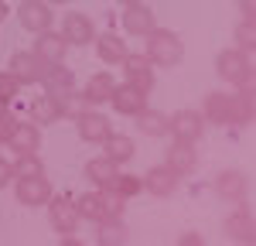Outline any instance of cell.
I'll use <instances>...</instances> for the list:
<instances>
[{
	"label": "cell",
	"mask_w": 256,
	"mask_h": 246,
	"mask_svg": "<svg viewBox=\"0 0 256 246\" xmlns=\"http://www.w3.org/2000/svg\"><path fill=\"white\" fill-rule=\"evenodd\" d=\"M48 222H52V229L55 232H62V236H72L76 229H79V208H76V202L68 198V195H52L48 198Z\"/></svg>",
	"instance_id": "277c9868"
},
{
	"label": "cell",
	"mask_w": 256,
	"mask_h": 246,
	"mask_svg": "<svg viewBox=\"0 0 256 246\" xmlns=\"http://www.w3.org/2000/svg\"><path fill=\"white\" fill-rule=\"evenodd\" d=\"M48 7H58V4H68V0H44Z\"/></svg>",
	"instance_id": "60d3db41"
},
{
	"label": "cell",
	"mask_w": 256,
	"mask_h": 246,
	"mask_svg": "<svg viewBox=\"0 0 256 246\" xmlns=\"http://www.w3.org/2000/svg\"><path fill=\"white\" fill-rule=\"evenodd\" d=\"M28 113H31V123L44 126V123H55V120H58L62 113H65V106H62L52 92H44V96H34V100H31V110H28Z\"/></svg>",
	"instance_id": "484cf974"
},
{
	"label": "cell",
	"mask_w": 256,
	"mask_h": 246,
	"mask_svg": "<svg viewBox=\"0 0 256 246\" xmlns=\"http://www.w3.org/2000/svg\"><path fill=\"white\" fill-rule=\"evenodd\" d=\"M239 14H242V20L253 24L256 20V0H239Z\"/></svg>",
	"instance_id": "e575fe53"
},
{
	"label": "cell",
	"mask_w": 256,
	"mask_h": 246,
	"mask_svg": "<svg viewBox=\"0 0 256 246\" xmlns=\"http://www.w3.org/2000/svg\"><path fill=\"white\" fill-rule=\"evenodd\" d=\"M134 120H137V126H140V134H144V137H168V113L144 106Z\"/></svg>",
	"instance_id": "4316f807"
},
{
	"label": "cell",
	"mask_w": 256,
	"mask_h": 246,
	"mask_svg": "<svg viewBox=\"0 0 256 246\" xmlns=\"http://www.w3.org/2000/svg\"><path fill=\"white\" fill-rule=\"evenodd\" d=\"M253 116H256V100H253V79H250L239 86L236 96H229V123L246 126V123H253Z\"/></svg>",
	"instance_id": "9a60e30c"
},
{
	"label": "cell",
	"mask_w": 256,
	"mask_h": 246,
	"mask_svg": "<svg viewBox=\"0 0 256 246\" xmlns=\"http://www.w3.org/2000/svg\"><path fill=\"white\" fill-rule=\"evenodd\" d=\"M123 65V76H126V86H134V89H140L144 96H150V89H154V65H150V58L147 55H126V58L120 62Z\"/></svg>",
	"instance_id": "ba28073f"
},
{
	"label": "cell",
	"mask_w": 256,
	"mask_h": 246,
	"mask_svg": "<svg viewBox=\"0 0 256 246\" xmlns=\"http://www.w3.org/2000/svg\"><path fill=\"white\" fill-rule=\"evenodd\" d=\"M110 192H116L120 198H134V195H140V192H144V178H140V174H123V171H120Z\"/></svg>",
	"instance_id": "f546056e"
},
{
	"label": "cell",
	"mask_w": 256,
	"mask_h": 246,
	"mask_svg": "<svg viewBox=\"0 0 256 246\" xmlns=\"http://www.w3.org/2000/svg\"><path fill=\"white\" fill-rule=\"evenodd\" d=\"M178 182H181L178 171H171L168 164H158V168H150L144 174V192H150L154 198H168V195L178 192Z\"/></svg>",
	"instance_id": "5bb4252c"
},
{
	"label": "cell",
	"mask_w": 256,
	"mask_h": 246,
	"mask_svg": "<svg viewBox=\"0 0 256 246\" xmlns=\"http://www.w3.org/2000/svg\"><path fill=\"white\" fill-rule=\"evenodd\" d=\"M202 116H205V123L226 126L229 123V96L226 92H208L205 96V106H202Z\"/></svg>",
	"instance_id": "83f0119b"
},
{
	"label": "cell",
	"mask_w": 256,
	"mask_h": 246,
	"mask_svg": "<svg viewBox=\"0 0 256 246\" xmlns=\"http://www.w3.org/2000/svg\"><path fill=\"white\" fill-rule=\"evenodd\" d=\"M14 126H18V116L14 113H0V140H10V134H14Z\"/></svg>",
	"instance_id": "836d02e7"
},
{
	"label": "cell",
	"mask_w": 256,
	"mask_h": 246,
	"mask_svg": "<svg viewBox=\"0 0 256 246\" xmlns=\"http://www.w3.org/2000/svg\"><path fill=\"white\" fill-rule=\"evenodd\" d=\"M76 130H79V137L86 144H102L110 134H113V123L106 113H99V110H86L76 116Z\"/></svg>",
	"instance_id": "8fae6325"
},
{
	"label": "cell",
	"mask_w": 256,
	"mask_h": 246,
	"mask_svg": "<svg viewBox=\"0 0 256 246\" xmlns=\"http://www.w3.org/2000/svg\"><path fill=\"white\" fill-rule=\"evenodd\" d=\"M154 28H158V24H154V10H150L147 4H134V7L123 10V31H126V34L147 38Z\"/></svg>",
	"instance_id": "2e32d148"
},
{
	"label": "cell",
	"mask_w": 256,
	"mask_h": 246,
	"mask_svg": "<svg viewBox=\"0 0 256 246\" xmlns=\"http://www.w3.org/2000/svg\"><path fill=\"white\" fill-rule=\"evenodd\" d=\"M253 48H256V31H253V24H250V20H242V24L236 28V52L253 55Z\"/></svg>",
	"instance_id": "1f68e13d"
},
{
	"label": "cell",
	"mask_w": 256,
	"mask_h": 246,
	"mask_svg": "<svg viewBox=\"0 0 256 246\" xmlns=\"http://www.w3.org/2000/svg\"><path fill=\"white\" fill-rule=\"evenodd\" d=\"M120 174V164H113L110 158H92V161H86V178L96 184L99 192H110L113 182H116Z\"/></svg>",
	"instance_id": "603a6c76"
},
{
	"label": "cell",
	"mask_w": 256,
	"mask_h": 246,
	"mask_svg": "<svg viewBox=\"0 0 256 246\" xmlns=\"http://www.w3.org/2000/svg\"><path fill=\"white\" fill-rule=\"evenodd\" d=\"M178 246H205V236L202 232H181Z\"/></svg>",
	"instance_id": "d590c367"
},
{
	"label": "cell",
	"mask_w": 256,
	"mask_h": 246,
	"mask_svg": "<svg viewBox=\"0 0 256 246\" xmlns=\"http://www.w3.org/2000/svg\"><path fill=\"white\" fill-rule=\"evenodd\" d=\"M10 182H14V168H10V164L0 158V192H4V188H7Z\"/></svg>",
	"instance_id": "8d00e7d4"
},
{
	"label": "cell",
	"mask_w": 256,
	"mask_h": 246,
	"mask_svg": "<svg viewBox=\"0 0 256 246\" xmlns=\"http://www.w3.org/2000/svg\"><path fill=\"white\" fill-rule=\"evenodd\" d=\"M168 134L174 140H188V144H198L202 134H205V116L198 110H178L168 116Z\"/></svg>",
	"instance_id": "8992f818"
},
{
	"label": "cell",
	"mask_w": 256,
	"mask_h": 246,
	"mask_svg": "<svg viewBox=\"0 0 256 246\" xmlns=\"http://www.w3.org/2000/svg\"><path fill=\"white\" fill-rule=\"evenodd\" d=\"M7 14H10V10H7V4L0 0V24H4V18H7Z\"/></svg>",
	"instance_id": "f35d334b"
},
{
	"label": "cell",
	"mask_w": 256,
	"mask_h": 246,
	"mask_svg": "<svg viewBox=\"0 0 256 246\" xmlns=\"http://www.w3.org/2000/svg\"><path fill=\"white\" fill-rule=\"evenodd\" d=\"M123 205L126 198H120L116 192H89L82 195L76 208H79V219H89V222H102V219H123Z\"/></svg>",
	"instance_id": "7a4b0ae2"
},
{
	"label": "cell",
	"mask_w": 256,
	"mask_h": 246,
	"mask_svg": "<svg viewBox=\"0 0 256 246\" xmlns=\"http://www.w3.org/2000/svg\"><path fill=\"white\" fill-rule=\"evenodd\" d=\"M216 192L226 198V202H242L246 198V174L236 171V168H229V171H218L216 174Z\"/></svg>",
	"instance_id": "ffe728a7"
},
{
	"label": "cell",
	"mask_w": 256,
	"mask_h": 246,
	"mask_svg": "<svg viewBox=\"0 0 256 246\" xmlns=\"http://www.w3.org/2000/svg\"><path fill=\"white\" fill-rule=\"evenodd\" d=\"M41 82H44V92H52V96L65 106V113H68V100L76 96V76H72L68 68H62V65H52Z\"/></svg>",
	"instance_id": "7c38bea8"
},
{
	"label": "cell",
	"mask_w": 256,
	"mask_h": 246,
	"mask_svg": "<svg viewBox=\"0 0 256 246\" xmlns=\"http://www.w3.org/2000/svg\"><path fill=\"white\" fill-rule=\"evenodd\" d=\"M126 232H130V229H126L123 219H102L96 240H99V246H123L126 243Z\"/></svg>",
	"instance_id": "f1b7e54d"
},
{
	"label": "cell",
	"mask_w": 256,
	"mask_h": 246,
	"mask_svg": "<svg viewBox=\"0 0 256 246\" xmlns=\"http://www.w3.org/2000/svg\"><path fill=\"white\" fill-rule=\"evenodd\" d=\"M18 20H20L24 31L41 34V31H48V28L55 24V14H52V7H48L44 0H20L18 4Z\"/></svg>",
	"instance_id": "52a82bcc"
},
{
	"label": "cell",
	"mask_w": 256,
	"mask_h": 246,
	"mask_svg": "<svg viewBox=\"0 0 256 246\" xmlns=\"http://www.w3.org/2000/svg\"><path fill=\"white\" fill-rule=\"evenodd\" d=\"M62 38L68 41V48H72V44L86 48V44L96 41V24L89 20V14L72 10V14H65V20H62Z\"/></svg>",
	"instance_id": "30bf717a"
},
{
	"label": "cell",
	"mask_w": 256,
	"mask_h": 246,
	"mask_svg": "<svg viewBox=\"0 0 256 246\" xmlns=\"http://www.w3.org/2000/svg\"><path fill=\"white\" fill-rule=\"evenodd\" d=\"M226 232H229L232 240H239V243H253L256 219H253V212H250L242 202H239V208L229 216V219H226Z\"/></svg>",
	"instance_id": "cb8c5ba5"
},
{
	"label": "cell",
	"mask_w": 256,
	"mask_h": 246,
	"mask_svg": "<svg viewBox=\"0 0 256 246\" xmlns=\"http://www.w3.org/2000/svg\"><path fill=\"white\" fill-rule=\"evenodd\" d=\"M34 55H38L44 65H62L65 62V52H68V41L62 38V31H41L38 41H34V48H31Z\"/></svg>",
	"instance_id": "4fadbf2b"
},
{
	"label": "cell",
	"mask_w": 256,
	"mask_h": 246,
	"mask_svg": "<svg viewBox=\"0 0 256 246\" xmlns=\"http://www.w3.org/2000/svg\"><path fill=\"white\" fill-rule=\"evenodd\" d=\"M113 89H116V82L110 72H96V76H89L86 79V89H82V100L89 102V106H102V102H110L113 96Z\"/></svg>",
	"instance_id": "7402d4cb"
},
{
	"label": "cell",
	"mask_w": 256,
	"mask_h": 246,
	"mask_svg": "<svg viewBox=\"0 0 256 246\" xmlns=\"http://www.w3.org/2000/svg\"><path fill=\"white\" fill-rule=\"evenodd\" d=\"M96 55L99 62H106V65H120V62L130 55V48H126V41L120 38L116 31H106V34H96Z\"/></svg>",
	"instance_id": "d6986e66"
},
{
	"label": "cell",
	"mask_w": 256,
	"mask_h": 246,
	"mask_svg": "<svg viewBox=\"0 0 256 246\" xmlns=\"http://www.w3.org/2000/svg\"><path fill=\"white\" fill-rule=\"evenodd\" d=\"M216 72L222 82L242 86V82L253 79V58L236 52V48H226V52H218V58H216Z\"/></svg>",
	"instance_id": "3957f363"
},
{
	"label": "cell",
	"mask_w": 256,
	"mask_h": 246,
	"mask_svg": "<svg viewBox=\"0 0 256 246\" xmlns=\"http://www.w3.org/2000/svg\"><path fill=\"white\" fill-rule=\"evenodd\" d=\"M18 89H20L18 79L4 68V72H0V102H4V106H10V102H14V96H18Z\"/></svg>",
	"instance_id": "d6a6232c"
},
{
	"label": "cell",
	"mask_w": 256,
	"mask_h": 246,
	"mask_svg": "<svg viewBox=\"0 0 256 246\" xmlns=\"http://www.w3.org/2000/svg\"><path fill=\"white\" fill-rule=\"evenodd\" d=\"M150 65H158V68H174L181 65L184 58V41L178 31H168V28H154L150 34H147V52H144Z\"/></svg>",
	"instance_id": "6da1fadb"
},
{
	"label": "cell",
	"mask_w": 256,
	"mask_h": 246,
	"mask_svg": "<svg viewBox=\"0 0 256 246\" xmlns=\"http://www.w3.org/2000/svg\"><path fill=\"white\" fill-rule=\"evenodd\" d=\"M110 102H113V110H116L120 116H137L140 110L147 106V96L140 92V89H134V86H116L113 89V96H110Z\"/></svg>",
	"instance_id": "ac0fdd59"
},
{
	"label": "cell",
	"mask_w": 256,
	"mask_h": 246,
	"mask_svg": "<svg viewBox=\"0 0 256 246\" xmlns=\"http://www.w3.org/2000/svg\"><path fill=\"white\" fill-rule=\"evenodd\" d=\"M58 246H82V243H79V240H76V236H65V240H62Z\"/></svg>",
	"instance_id": "74e56055"
},
{
	"label": "cell",
	"mask_w": 256,
	"mask_h": 246,
	"mask_svg": "<svg viewBox=\"0 0 256 246\" xmlns=\"http://www.w3.org/2000/svg\"><path fill=\"white\" fill-rule=\"evenodd\" d=\"M10 147L18 150V154H38V147H41V126L38 123H24L18 120V126H14V134H10Z\"/></svg>",
	"instance_id": "44dd1931"
},
{
	"label": "cell",
	"mask_w": 256,
	"mask_h": 246,
	"mask_svg": "<svg viewBox=\"0 0 256 246\" xmlns=\"http://www.w3.org/2000/svg\"><path fill=\"white\" fill-rule=\"evenodd\" d=\"M14 168V178H31V174H44V164H41L38 154H18V164Z\"/></svg>",
	"instance_id": "4dcf8cb0"
},
{
	"label": "cell",
	"mask_w": 256,
	"mask_h": 246,
	"mask_svg": "<svg viewBox=\"0 0 256 246\" xmlns=\"http://www.w3.org/2000/svg\"><path fill=\"white\" fill-rule=\"evenodd\" d=\"M168 168L171 171H178L181 178L184 174H192L198 168V150H195V144H188V140H171V147H168Z\"/></svg>",
	"instance_id": "e0dca14e"
},
{
	"label": "cell",
	"mask_w": 256,
	"mask_h": 246,
	"mask_svg": "<svg viewBox=\"0 0 256 246\" xmlns=\"http://www.w3.org/2000/svg\"><path fill=\"white\" fill-rule=\"evenodd\" d=\"M48 68H52V65H44L34 52H14L10 62H7V72L18 79V86H38Z\"/></svg>",
	"instance_id": "5b68a950"
},
{
	"label": "cell",
	"mask_w": 256,
	"mask_h": 246,
	"mask_svg": "<svg viewBox=\"0 0 256 246\" xmlns=\"http://www.w3.org/2000/svg\"><path fill=\"white\" fill-rule=\"evenodd\" d=\"M14 195H18L20 205L28 208H38L52 198V184L44 174H31V178H14Z\"/></svg>",
	"instance_id": "9c48e42d"
},
{
	"label": "cell",
	"mask_w": 256,
	"mask_h": 246,
	"mask_svg": "<svg viewBox=\"0 0 256 246\" xmlns=\"http://www.w3.org/2000/svg\"><path fill=\"white\" fill-rule=\"evenodd\" d=\"M134 154H137V144H134V137H126V134H110L102 140V158H110L113 164L134 161Z\"/></svg>",
	"instance_id": "d4e9b609"
},
{
	"label": "cell",
	"mask_w": 256,
	"mask_h": 246,
	"mask_svg": "<svg viewBox=\"0 0 256 246\" xmlns=\"http://www.w3.org/2000/svg\"><path fill=\"white\" fill-rule=\"evenodd\" d=\"M116 4H123V7H134V4H144V0H116Z\"/></svg>",
	"instance_id": "ab89813d"
}]
</instances>
